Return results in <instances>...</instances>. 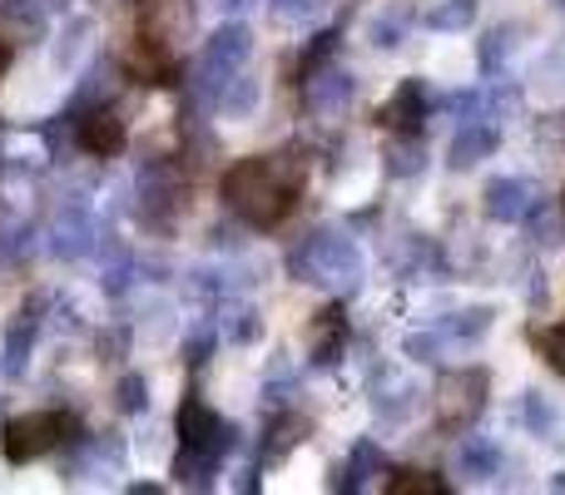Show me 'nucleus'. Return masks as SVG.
<instances>
[{
    "mask_svg": "<svg viewBox=\"0 0 565 495\" xmlns=\"http://www.w3.org/2000/svg\"><path fill=\"white\" fill-rule=\"evenodd\" d=\"M531 228H536V238H541V244H561V218L551 214L546 204H536V208H531Z\"/></svg>",
    "mask_w": 565,
    "mask_h": 495,
    "instance_id": "4c0bfd02",
    "label": "nucleus"
},
{
    "mask_svg": "<svg viewBox=\"0 0 565 495\" xmlns=\"http://www.w3.org/2000/svg\"><path fill=\"white\" fill-rule=\"evenodd\" d=\"M338 45H342V30H322V35H312L308 50H302V60H298V69H302V75H312L318 65H328Z\"/></svg>",
    "mask_w": 565,
    "mask_h": 495,
    "instance_id": "2f4dec72",
    "label": "nucleus"
},
{
    "mask_svg": "<svg viewBox=\"0 0 565 495\" xmlns=\"http://www.w3.org/2000/svg\"><path fill=\"white\" fill-rule=\"evenodd\" d=\"M358 99V79L342 65H318L312 75H302V109L312 119H342Z\"/></svg>",
    "mask_w": 565,
    "mask_h": 495,
    "instance_id": "0eeeda50",
    "label": "nucleus"
},
{
    "mask_svg": "<svg viewBox=\"0 0 565 495\" xmlns=\"http://www.w3.org/2000/svg\"><path fill=\"white\" fill-rule=\"evenodd\" d=\"M119 79H125V69H119L115 60H95V65L85 69V79L75 85V99H70V109H75V115H85V109L109 105V99L119 95Z\"/></svg>",
    "mask_w": 565,
    "mask_h": 495,
    "instance_id": "dca6fc26",
    "label": "nucleus"
},
{
    "mask_svg": "<svg viewBox=\"0 0 565 495\" xmlns=\"http://www.w3.org/2000/svg\"><path fill=\"white\" fill-rule=\"evenodd\" d=\"M6 65H10V50H6V45H0V75H6Z\"/></svg>",
    "mask_w": 565,
    "mask_h": 495,
    "instance_id": "37998d69",
    "label": "nucleus"
},
{
    "mask_svg": "<svg viewBox=\"0 0 565 495\" xmlns=\"http://www.w3.org/2000/svg\"><path fill=\"white\" fill-rule=\"evenodd\" d=\"M407 10H387V15H377L367 25V35H372V45L377 50H397L402 45V35H407Z\"/></svg>",
    "mask_w": 565,
    "mask_h": 495,
    "instance_id": "c756f323",
    "label": "nucleus"
},
{
    "mask_svg": "<svg viewBox=\"0 0 565 495\" xmlns=\"http://www.w3.org/2000/svg\"><path fill=\"white\" fill-rule=\"evenodd\" d=\"M224 332L234 342H258V337H264V318H258L254 308H244V312H234V322H228Z\"/></svg>",
    "mask_w": 565,
    "mask_h": 495,
    "instance_id": "c9c22d12",
    "label": "nucleus"
},
{
    "mask_svg": "<svg viewBox=\"0 0 565 495\" xmlns=\"http://www.w3.org/2000/svg\"><path fill=\"white\" fill-rule=\"evenodd\" d=\"M536 134H541V139H565V115H546V119L536 125Z\"/></svg>",
    "mask_w": 565,
    "mask_h": 495,
    "instance_id": "a19ab883",
    "label": "nucleus"
},
{
    "mask_svg": "<svg viewBox=\"0 0 565 495\" xmlns=\"http://www.w3.org/2000/svg\"><path fill=\"white\" fill-rule=\"evenodd\" d=\"M491 397V372L487 367H461V372H447L437 381V411H441V427L457 431V427H471L481 417Z\"/></svg>",
    "mask_w": 565,
    "mask_h": 495,
    "instance_id": "423d86ee",
    "label": "nucleus"
},
{
    "mask_svg": "<svg viewBox=\"0 0 565 495\" xmlns=\"http://www.w3.org/2000/svg\"><path fill=\"white\" fill-rule=\"evenodd\" d=\"M536 204H541V189L531 179H491L487 194H481V208L497 224H521V218H531Z\"/></svg>",
    "mask_w": 565,
    "mask_h": 495,
    "instance_id": "9b49d317",
    "label": "nucleus"
},
{
    "mask_svg": "<svg viewBox=\"0 0 565 495\" xmlns=\"http://www.w3.org/2000/svg\"><path fill=\"white\" fill-rule=\"evenodd\" d=\"M491 318H497V312L487 308V302H477V308H467V312H451L447 322H437V332L447 342H481L491 332Z\"/></svg>",
    "mask_w": 565,
    "mask_h": 495,
    "instance_id": "4be33fe9",
    "label": "nucleus"
},
{
    "mask_svg": "<svg viewBox=\"0 0 565 495\" xmlns=\"http://www.w3.org/2000/svg\"><path fill=\"white\" fill-rule=\"evenodd\" d=\"M507 55H511V30H491V35L481 40V69L491 75V69H497Z\"/></svg>",
    "mask_w": 565,
    "mask_h": 495,
    "instance_id": "72a5a7b5",
    "label": "nucleus"
},
{
    "mask_svg": "<svg viewBox=\"0 0 565 495\" xmlns=\"http://www.w3.org/2000/svg\"><path fill=\"white\" fill-rule=\"evenodd\" d=\"M288 272L298 282H308V288H332L348 298V292L362 288L367 262H362V248L342 228H318V234H308L302 244L288 248Z\"/></svg>",
    "mask_w": 565,
    "mask_h": 495,
    "instance_id": "f03ea898",
    "label": "nucleus"
},
{
    "mask_svg": "<svg viewBox=\"0 0 565 495\" xmlns=\"http://www.w3.org/2000/svg\"><path fill=\"white\" fill-rule=\"evenodd\" d=\"M214 248H238V234H234V228L218 224V228H214Z\"/></svg>",
    "mask_w": 565,
    "mask_h": 495,
    "instance_id": "79ce46f5",
    "label": "nucleus"
},
{
    "mask_svg": "<svg viewBox=\"0 0 565 495\" xmlns=\"http://www.w3.org/2000/svg\"><path fill=\"white\" fill-rule=\"evenodd\" d=\"M70 115H75V109H70ZM75 144L85 149V154H95V159H115L119 149L129 144V129H125V119H119L115 109L99 105V109L75 115Z\"/></svg>",
    "mask_w": 565,
    "mask_h": 495,
    "instance_id": "9d476101",
    "label": "nucleus"
},
{
    "mask_svg": "<svg viewBox=\"0 0 565 495\" xmlns=\"http://www.w3.org/2000/svg\"><path fill=\"white\" fill-rule=\"evenodd\" d=\"M477 20V0H447V6L427 10V25L431 30H467Z\"/></svg>",
    "mask_w": 565,
    "mask_h": 495,
    "instance_id": "7c9ffc66",
    "label": "nucleus"
},
{
    "mask_svg": "<svg viewBox=\"0 0 565 495\" xmlns=\"http://www.w3.org/2000/svg\"><path fill=\"white\" fill-rule=\"evenodd\" d=\"M45 292H35L30 302H20L15 308V318H10V327H6V347H0V377L6 381H15L20 372H25V362H30V347H35V332H40V322H45Z\"/></svg>",
    "mask_w": 565,
    "mask_h": 495,
    "instance_id": "1a4fd4ad",
    "label": "nucleus"
},
{
    "mask_svg": "<svg viewBox=\"0 0 565 495\" xmlns=\"http://www.w3.org/2000/svg\"><path fill=\"white\" fill-rule=\"evenodd\" d=\"M521 421H526L536 437H556V407L546 401V391H526V401H521Z\"/></svg>",
    "mask_w": 565,
    "mask_h": 495,
    "instance_id": "c85d7f7f",
    "label": "nucleus"
},
{
    "mask_svg": "<svg viewBox=\"0 0 565 495\" xmlns=\"http://www.w3.org/2000/svg\"><path fill=\"white\" fill-rule=\"evenodd\" d=\"M377 119L387 129H422V119H427V95H422V79H402V85L392 89V99L382 105Z\"/></svg>",
    "mask_w": 565,
    "mask_h": 495,
    "instance_id": "f3484780",
    "label": "nucleus"
},
{
    "mask_svg": "<svg viewBox=\"0 0 565 495\" xmlns=\"http://www.w3.org/2000/svg\"><path fill=\"white\" fill-rule=\"evenodd\" d=\"M387 495H447V481L431 471H397L387 481Z\"/></svg>",
    "mask_w": 565,
    "mask_h": 495,
    "instance_id": "cd10ccee",
    "label": "nucleus"
},
{
    "mask_svg": "<svg viewBox=\"0 0 565 495\" xmlns=\"http://www.w3.org/2000/svg\"><path fill=\"white\" fill-rule=\"evenodd\" d=\"M441 347H447V337H441L437 327H431V332H412V337H407V357H417V362H437Z\"/></svg>",
    "mask_w": 565,
    "mask_h": 495,
    "instance_id": "f704fd0d",
    "label": "nucleus"
},
{
    "mask_svg": "<svg viewBox=\"0 0 565 495\" xmlns=\"http://www.w3.org/2000/svg\"><path fill=\"white\" fill-rule=\"evenodd\" d=\"M179 446H199V451H209V456L224 461V456L238 451V427L218 417L199 391H189V397L179 401Z\"/></svg>",
    "mask_w": 565,
    "mask_h": 495,
    "instance_id": "39448f33",
    "label": "nucleus"
},
{
    "mask_svg": "<svg viewBox=\"0 0 565 495\" xmlns=\"http://www.w3.org/2000/svg\"><path fill=\"white\" fill-rule=\"evenodd\" d=\"M382 169L392 179H417L427 169V139H422V129H392L387 144H382Z\"/></svg>",
    "mask_w": 565,
    "mask_h": 495,
    "instance_id": "2eb2a0df",
    "label": "nucleus"
},
{
    "mask_svg": "<svg viewBox=\"0 0 565 495\" xmlns=\"http://www.w3.org/2000/svg\"><path fill=\"white\" fill-rule=\"evenodd\" d=\"M451 466H457V476H467V481H491L501 471V451H497V441H487V437H461Z\"/></svg>",
    "mask_w": 565,
    "mask_h": 495,
    "instance_id": "6ab92c4d",
    "label": "nucleus"
},
{
    "mask_svg": "<svg viewBox=\"0 0 565 495\" xmlns=\"http://www.w3.org/2000/svg\"><path fill=\"white\" fill-rule=\"evenodd\" d=\"M79 431L65 411H30V417H15L6 431H0V446H6L10 466H25V461H40L45 451L70 446Z\"/></svg>",
    "mask_w": 565,
    "mask_h": 495,
    "instance_id": "20e7f679",
    "label": "nucleus"
},
{
    "mask_svg": "<svg viewBox=\"0 0 565 495\" xmlns=\"http://www.w3.org/2000/svg\"><path fill=\"white\" fill-rule=\"evenodd\" d=\"M214 109H224L228 119H248L258 109V79H248L244 69H238V75H228L224 89H218V105Z\"/></svg>",
    "mask_w": 565,
    "mask_h": 495,
    "instance_id": "b1692460",
    "label": "nucleus"
},
{
    "mask_svg": "<svg viewBox=\"0 0 565 495\" xmlns=\"http://www.w3.org/2000/svg\"><path fill=\"white\" fill-rule=\"evenodd\" d=\"M209 347H214V327H199L194 337H189V362H194V367H204V362H209Z\"/></svg>",
    "mask_w": 565,
    "mask_h": 495,
    "instance_id": "58836bf2",
    "label": "nucleus"
},
{
    "mask_svg": "<svg viewBox=\"0 0 565 495\" xmlns=\"http://www.w3.org/2000/svg\"><path fill=\"white\" fill-rule=\"evenodd\" d=\"M342 347H348V312H342V302H328L308 322V362L312 367H338Z\"/></svg>",
    "mask_w": 565,
    "mask_h": 495,
    "instance_id": "f8f14e48",
    "label": "nucleus"
},
{
    "mask_svg": "<svg viewBox=\"0 0 565 495\" xmlns=\"http://www.w3.org/2000/svg\"><path fill=\"white\" fill-rule=\"evenodd\" d=\"M561 214H565V198H561Z\"/></svg>",
    "mask_w": 565,
    "mask_h": 495,
    "instance_id": "49530a36",
    "label": "nucleus"
},
{
    "mask_svg": "<svg viewBox=\"0 0 565 495\" xmlns=\"http://www.w3.org/2000/svg\"><path fill=\"white\" fill-rule=\"evenodd\" d=\"M135 189H139V218H145V228H154V234L174 228V218L184 214V194H189L184 164H174V159H145Z\"/></svg>",
    "mask_w": 565,
    "mask_h": 495,
    "instance_id": "7ed1b4c3",
    "label": "nucleus"
},
{
    "mask_svg": "<svg viewBox=\"0 0 565 495\" xmlns=\"http://www.w3.org/2000/svg\"><path fill=\"white\" fill-rule=\"evenodd\" d=\"M536 347H541V357H546L551 367L565 377V322H551V327H541L536 332Z\"/></svg>",
    "mask_w": 565,
    "mask_h": 495,
    "instance_id": "473e14b6",
    "label": "nucleus"
},
{
    "mask_svg": "<svg viewBox=\"0 0 565 495\" xmlns=\"http://www.w3.org/2000/svg\"><path fill=\"white\" fill-rule=\"evenodd\" d=\"M218 159V139L209 134L204 125H184V159L179 164L189 169V174H199V169H209Z\"/></svg>",
    "mask_w": 565,
    "mask_h": 495,
    "instance_id": "a878e982",
    "label": "nucleus"
},
{
    "mask_svg": "<svg viewBox=\"0 0 565 495\" xmlns=\"http://www.w3.org/2000/svg\"><path fill=\"white\" fill-rule=\"evenodd\" d=\"M312 437V421L302 417V411H278L274 421H268V431H264V451H258V471L264 466H278L288 451H298L302 441Z\"/></svg>",
    "mask_w": 565,
    "mask_h": 495,
    "instance_id": "4468645a",
    "label": "nucleus"
},
{
    "mask_svg": "<svg viewBox=\"0 0 565 495\" xmlns=\"http://www.w3.org/2000/svg\"><path fill=\"white\" fill-rule=\"evenodd\" d=\"M174 476H179V486H189V491H209L218 476V456H209V451H199V446H179Z\"/></svg>",
    "mask_w": 565,
    "mask_h": 495,
    "instance_id": "412c9836",
    "label": "nucleus"
},
{
    "mask_svg": "<svg viewBox=\"0 0 565 495\" xmlns=\"http://www.w3.org/2000/svg\"><path fill=\"white\" fill-rule=\"evenodd\" d=\"M501 144L497 125H481V119H471V125H461V134L451 139V169H471L481 164V159H491Z\"/></svg>",
    "mask_w": 565,
    "mask_h": 495,
    "instance_id": "a211bd4d",
    "label": "nucleus"
},
{
    "mask_svg": "<svg viewBox=\"0 0 565 495\" xmlns=\"http://www.w3.org/2000/svg\"><path fill=\"white\" fill-rule=\"evenodd\" d=\"M308 179V164L298 149L282 154H248L224 169V204L234 208L244 224L254 228H278L298 204V189Z\"/></svg>",
    "mask_w": 565,
    "mask_h": 495,
    "instance_id": "f257e3e1",
    "label": "nucleus"
},
{
    "mask_svg": "<svg viewBox=\"0 0 565 495\" xmlns=\"http://www.w3.org/2000/svg\"><path fill=\"white\" fill-rule=\"evenodd\" d=\"M95 248H99L95 214L85 208V198H70V204L55 214V224H50V252L75 262V258H89Z\"/></svg>",
    "mask_w": 565,
    "mask_h": 495,
    "instance_id": "6e6552de",
    "label": "nucleus"
},
{
    "mask_svg": "<svg viewBox=\"0 0 565 495\" xmlns=\"http://www.w3.org/2000/svg\"><path fill=\"white\" fill-rule=\"evenodd\" d=\"M115 407L129 411V417L149 411V381H145V372H125V377L115 381Z\"/></svg>",
    "mask_w": 565,
    "mask_h": 495,
    "instance_id": "bb28decb",
    "label": "nucleus"
},
{
    "mask_svg": "<svg viewBox=\"0 0 565 495\" xmlns=\"http://www.w3.org/2000/svg\"><path fill=\"white\" fill-rule=\"evenodd\" d=\"M551 6H556V10H565V0H551Z\"/></svg>",
    "mask_w": 565,
    "mask_h": 495,
    "instance_id": "c03bdc74",
    "label": "nucleus"
},
{
    "mask_svg": "<svg viewBox=\"0 0 565 495\" xmlns=\"http://www.w3.org/2000/svg\"><path fill=\"white\" fill-rule=\"evenodd\" d=\"M322 6H328V0H274V15L278 20H312V15H322Z\"/></svg>",
    "mask_w": 565,
    "mask_h": 495,
    "instance_id": "e433bc0d",
    "label": "nucleus"
},
{
    "mask_svg": "<svg viewBox=\"0 0 565 495\" xmlns=\"http://www.w3.org/2000/svg\"><path fill=\"white\" fill-rule=\"evenodd\" d=\"M135 75L145 85H174L179 79V55H174V40L154 35V30L139 25V40H135Z\"/></svg>",
    "mask_w": 565,
    "mask_h": 495,
    "instance_id": "ddd939ff",
    "label": "nucleus"
},
{
    "mask_svg": "<svg viewBox=\"0 0 565 495\" xmlns=\"http://www.w3.org/2000/svg\"><path fill=\"white\" fill-rule=\"evenodd\" d=\"M129 6H145V0H129Z\"/></svg>",
    "mask_w": 565,
    "mask_h": 495,
    "instance_id": "a18cd8bd",
    "label": "nucleus"
},
{
    "mask_svg": "<svg viewBox=\"0 0 565 495\" xmlns=\"http://www.w3.org/2000/svg\"><path fill=\"white\" fill-rule=\"evenodd\" d=\"M135 272H139V258L125 244H115V238H109V244H105V278H99L109 298H125L129 282H135Z\"/></svg>",
    "mask_w": 565,
    "mask_h": 495,
    "instance_id": "5701e85b",
    "label": "nucleus"
},
{
    "mask_svg": "<svg viewBox=\"0 0 565 495\" xmlns=\"http://www.w3.org/2000/svg\"><path fill=\"white\" fill-rule=\"evenodd\" d=\"M125 342L129 337L115 327V332H105V337H99V352H109V362H115V357H125Z\"/></svg>",
    "mask_w": 565,
    "mask_h": 495,
    "instance_id": "ea45409f",
    "label": "nucleus"
},
{
    "mask_svg": "<svg viewBox=\"0 0 565 495\" xmlns=\"http://www.w3.org/2000/svg\"><path fill=\"white\" fill-rule=\"evenodd\" d=\"M382 381H387V397H372V407H377V417L382 421H407V411H412V401H417V387L412 381H402V377H387L382 372Z\"/></svg>",
    "mask_w": 565,
    "mask_h": 495,
    "instance_id": "393cba45",
    "label": "nucleus"
},
{
    "mask_svg": "<svg viewBox=\"0 0 565 495\" xmlns=\"http://www.w3.org/2000/svg\"><path fill=\"white\" fill-rule=\"evenodd\" d=\"M372 476H382V446H377V441H358V446H352V456H348V466L338 471V481H332V486L352 495V491H367Z\"/></svg>",
    "mask_w": 565,
    "mask_h": 495,
    "instance_id": "aec40b11",
    "label": "nucleus"
}]
</instances>
